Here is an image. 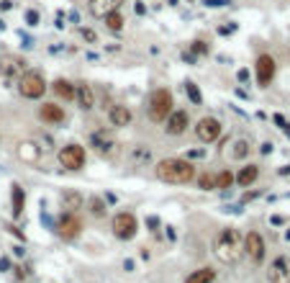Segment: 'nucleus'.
Returning <instances> with one entry per match:
<instances>
[{
	"label": "nucleus",
	"instance_id": "7ed1b4c3",
	"mask_svg": "<svg viewBox=\"0 0 290 283\" xmlns=\"http://www.w3.org/2000/svg\"><path fill=\"white\" fill-rule=\"evenodd\" d=\"M146 111H149V118H151V121H157V124L167 121V116L172 113V93L167 91V88H159V91H154V93L149 95Z\"/></svg>",
	"mask_w": 290,
	"mask_h": 283
},
{
	"label": "nucleus",
	"instance_id": "6e6552de",
	"mask_svg": "<svg viewBox=\"0 0 290 283\" xmlns=\"http://www.w3.org/2000/svg\"><path fill=\"white\" fill-rule=\"evenodd\" d=\"M267 281L270 283H290V258L288 255H280L270 263Z\"/></svg>",
	"mask_w": 290,
	"mask_h": 283
},
{
	"label": "nucleus",
	"instance_id": "4c0bfd02",
	"mask_svg": "<svg viewBox=\"0 0 290 283\" xmlns=\"http://www.w3.org/2000/svg\"><path fill=\"white\" fill-rule=\"evenodd\" d=\"M236 78H239L241 83H247V80H249V70H239V75H236Z\"/></svg>",
	"mask_w": 290,
	"mask_h": 283
},
{
	"label": "nucleus",
	"instance_id": "f03ea898",
	"mask_svg": "<svg viewBox=\"0 0 290 283\" xmlns=\"http://www.w3.org/2000/svg\"><path fill=\"white\" fill-rule=\"evenodd\" d=\"M157 178L162 183H172V186H185L195 181V165L180 157H167L157 165Z\"/></svg>",
	"mask_w": 290,
	"mask_h": 283
},
{
	"label": "nucleus",
	"instance_id": "ea45409f",
	"mask_svg": "<svg viewBox=\"0 0 290 283\" xmlns=\"http://www.w3.org/2000/svg\"><path fill=\"white\" fill-rule=\"evenodd\" d=\"M206 152L203 150H193V152H188V157H203Z\"/></svg>",
	"mask_w": 290,
	"mask_h": 283
},
{
	"label": "nucleus",
	"instance_id": "37998d69",
	"mask_svg": "<svg viewBox=\"0 0 290 283\" xmlns=\"http://www.w3.org/2000/svg\"><path fill=\"white\" fill-rule=\"evenodd\" d=\"M290 173V165H285V168H280V175H288Z\"/></svg>",
	"mask_w": 290,
	"mask_h": 283
},
{
	"label": "nucleus",
	"instance_id": "dca6fc26",
	"mask_svg": "<svg viewBox=\"0 0 290 283\" xmlns=\"http://www.w3.org/2000/svg\"><path fill=\"white\" fill-rule=\"evenodd\" d=\"M108 118L113 126H126L131 121V111L126 106H118V103H113V106H108Z\"/></svg>",
	"mask_w": 290,
	"mask_h": 283
},
{
	"label": "nucleus",
	"instance_id": "1a4fd4ad",
	"mask_svg": "<svg viewBox=\"0 0 290 283\" xmlns=\"http://www.w3.org/2000/svg\"><path fill=\"white\" fill-rule=\"evenodd\" d=\"M244 252L249 255V260L254 265H259L265 260V240L259 237V232H249L247 237H244Z\"/></svg>",
	"mask_w": 290,
	"mask_h": 283
},
{
	"label": "nucleus",
	"instance_id": "58836bf2",
	"mask_svg": "<svg viewBox=\"0 0 290 283\" xmlns=\"http://www.w3.org/2000/svg\"><path fill=\"white\" fill-rule=\"evenodd\" d=\"M270 152H272V144L265 142V144H262V155H270Z\"/></svg>",
	"mask_w": 290,
	"mask_h": 283
},
{
	"label": "nucleus",
	"instance_id": "aec40b11",
	"mask_svg": "<svg viewBox=\"0 0 290 283\" xmlns=\"http://www.w3.org/2000/svg\"><path fill=\"white\" fill-rule=\"evenodd\" d=\"M62 208H67V211H77V208H82V196L80 190H65L62 193Z\"/></svg>",
	"mask_w": 290,
	"mask_h": 283
},
{
	"label": "nucleus",
	"instance_id": "9b49d317",
	"mask_svg": "<svg viewBox=\"0 0 290 283\" xmlns=\"http://www.w3.org/2000/svg\"><path fill=\"white\" fill-rule=\"evenodd\" d=\"M275 78V59L270 54H259L257 57V83L259 88H267Z\"/></svg>",
	"mask_w": 290,
	"mask_h": 283
},
{
	"label": "nucleus",
	"instance_id": "a211bd4d",
	"mask_svg": "<svg viewBox=\"0 0 290 283\" xmlns=\"http://www.w3.org/2000/svg\"><path fill=\"white\" fill-rule=\"evenodd\" d=\"M90 142H93V147H98V152H100V155H111V152H113V147H116V142H113L105 131H95L93 137H90Z\"/></svg>",
	"mask_w": 290,
	"mask_h": 283
},
{
	"label": "nucleus",
	"instance_id": "79ce46f5",
	"mask_svg": "<svg viewBox=\"0 0 290 283\" xmlns=\"http://www.w3.org/2000/svg\"><path fill=\"white\" fill-rule=\"evenodd\" d=\"M283 131H285V134H288V137H290V124H288V121L283 124Z\"/></svg>",
	"mask_w": 290,
	"mask_h": 283
},
{
	"label": "nucleus",
	"instance_id": "7c9ffc66",
	"mask_svg": "<svg viewBox=\"0 0 290 283\" xmlns=\"http://www.w3.org/2000/svg\"><path fill=\"white\" fill-rule=\"evenodd\" d=\"M190 52L198 57V54H208L211 52V47H208V44L206 41H193V47H190Z\"/></svg>",
	"mask_w": 290,
	"mask_h": 283
},
{
	"label": "nucleus",
	"instance_id": "a19ab883",
	"mask_svg": "<svg viewBox=\"0 0 290 283\" xmlns=\"http://www.w3.org/2000/svg\"><path fill=\"white\" fill-rule=\"evenodd\" d=\"M0 8H3V10H10L13 3H10V0H3V3H0Z\"/></svg>",
	"mask_w": 290,
	"mask_h": 283
},
{
	"label": "nucleus",
	"instance_id": "f3484780",
	"mask_svg": "<svg viewBox=\"0 0 290 283\" xmlns=\"http://www.w3.org/2000/svg\"><path fill=\"white\" fill-rule=\"evenodd\" d=\"M74 98H77L80 103V108H93V103H95V95H93V88H90L87 83H80L77 88H74Z\"/></svg>",
	"mask_w": 290,
	"mask_h": 283
},
{
	"label": "nucleus",
	"instance_id": "412c9836",
	"mask_svg": "<svg viewBox=\"0 0 290 283\" xmlns=\"http://www.w3.org/2000/svg\"><path fill=\"white\" fill-rule=\"evenodd\" d=\"M10 188H13V216L18 219L23 214V206H26V193H23V188L18 183H13Z\"/></svg>",
	"mask_w": 290,
	"mask_h": 283
},
{
	"label": "nucleus",
	"instance_id": "6ab92c4d",
	"mask_svg": "<svg viewBox=\"0 0 290 283\" xmlns=\"http://www.w3.org/2000/svg\"><path fill=\"white\" fill-rule=\"evenodd\" d=\"M257 178H259V168H257V165H247V168L239 170V175L234 178V181H236L241 188H249V186L257 181Z\"/></svg>",
	"mask_w": 290,
	"mask_h": 283
},
{
	"label": "nucleus",
	"instance_id": "c85d7f7f",
	"mask_svg": "<svg viewBox=\"0 0 290 283\" xmlns=\"http://www.w3.org/2000/svg\"><path fill=\"white\" fill-rule=\"evenodd\" d=\"M247 152H249V142H247V139H239V142L234 144V152H231V155H234L236 160H244V157H247Z\"/></svg>",
	"mask_w": 290,
	"mask_h": 283
},
{
	"label": "nucleus",
	"instance_id": "423d86ee",
	"mask_svg": "<svg viewBox=\"0 0 290 283\" xmlns=\"http://www.w3.org/2000/svg\"><path fill=\"white\" fill-rule=\"evenodd\" d=\"M59 165L67 170H80L85 165V150L80 144H67L59 150Z\"/></svg>",
	"mask_w": 290,
	"mask_h": 283
},
{
	"label": "nucleus",
	"instance_id": "ddd939ff",
	"mask_svg": "<svg viewBox=\"0 0 290 283\" xmlns=\"http://www.w3.org/2000/svg\"><path fill=\"white\" fill-rule=\"evenodd\" d=\"M39 116H41V121H47V124H65V111H62V106H57V103H44L39 108Z\"/></svg>",
	"mask_w": 290,
	"mask_h": 283
},
{
	"label": "nucleus",
	"instance_id": "393cba45",
	"mask_svg": "<svg viewBox=\"0 0 290 283\" xmlns=\"http://www.w3.org/2000/svg\"><path fill=\"white\" fill-rule=\"evenodd\" d=\"M87 208H90V214H93L95 219H100V216H105V201L100 198V196H93L87 201Z\"/></svg>",
	"mask_w": 290,
	"mask_h": 283
},
{
	"label": "nucleus",
	"instance_id": "a878e982",
	"mask_svg": "<svg viewBox=\"0 0 290 283\" xmlns=\"http://www.w3.org/2000/svg\"><path fill=\"white\" fill-rule=\"evenodd\" d=\"M185 93H188V98H190L193 106H201V103H203V95H201V91H198V85L193 80L185 83Z\"/></svg>",
	"mask_w": 290,
	"mask_h": 283
},
{
	"label": "nucleus",
	"instance_id": "b1692460",
	"mask_svg": "<svg viewBox=\"0 0 290 283\" xmlns=\"http://www.w3.org/2000/svg\"><path fill=\"white\" fill-rule=\"evenodd\" d=\"M103 21H105V26H108L111 31H121V28H124V16H121L118 10H111Z\"/></svg>",
	"mask_w": 290,
	"mask_h": 283
},
{
	"label": "nucleus",
	"instance_id": "0eeeda50",
	"mask_svg": "<svg viewBox=\"0 0 290 283\" xmlns=\"http://www.w3.org/2000/svg\"><path fill=\"white\" fill-rule=\"evenodd\" d=\"M195 137L201 139V142H206V144L216 142V139L221 137V121H218V118H213V116L201 118V121H198V126H195Z\"/></svg>",
	"mask_w": 290,
	"mask_h": 283
},
{
	"label": "nucleus",
	"instance_id": "c756f323",
	"mask_svg": "<svg viewBox=\"0 0 290 283\" xmlns=\"http://www.w3.org/2000/svg\"><path fill=\"white\" fill-rule=\"evenodd\" d=\"M18 65H21L18 59H5V62H3L5 75H16V72H21V67H18Z\"/></svg>",
	"mask_w": 290,
	"mask_h": 283
},
{
	"label": "nucleus",
	"instance_id": "39448f33",
	"mask_svg": "<svg viewBox=\"0 0 290 283\" xmlns=\"http://www.w3.org/2000/svg\"><path fill=\"white\" fill-rule=\"evenodd\" d=\"M113 234L118 240H134L136 237V216L131 211H121L113 216Z\"/></svg>",
	"mask_w": 290,
	"mask_h": 283
},
{
	"label": "nucleus",
	"instance_id": "f8f14e48",
	"mask_svg": "<svg viewBox=\"0 0 290 283\" xmlns=\"http://www.w3.org/2000/svg\"><path fill=\"white\" fill-rule=\"evenodd\" d=\"M188 124H190V116H188V111H172L170 116H167V134H172V137H177V134H182L188 129Z\"/></svg>",
	"mask_w": 290,
	"mask_h": 283
},
{
	"label": "nucleus",
	"instance_id": "5701e85b",
	"mask_svg": "<svg viewBox=\"0 0 290 283\" xmlns=\"http://www.w3.org/2000/svg\"><path fill=\"white\" fill-rule=\"evenodd\" d=\"M54 93H57L59 98H65V100H72V98H74V85H72L70 80H62V78H59V80L54 83Z\"/></svg>",
	"mask_w": 290,
	"mask_h": 283
},
{
	"label": "nucleus",
	"instance_id": "72a5a7b5",
	"mask_svg": "<svg viewBox=\"0 0 290 283\" xmlns=\"http://www.w3.org/2000/svg\"><path fill=\"white\" fill-rule=\"evenodd\" d=\"M26 23H28V26H36V23H39V13H36V10H28V13H26Z\"/></svg>",
	"mask_w": 290,
	"mask_h": 283
},
{
	"label": "nucleus",
	"instance_id": "4be33fe9",
	"mask_svg": "<svg viewBox=\"0 0 290 283\" xmlns=\"http://www.w3.org/2000/svg\"><path fill=\"white\" fill-rule=\"evenodd\" d=\"M213 278H216V273L211 268H198L185 278V283H213Z\"/></svg>",
	"mask_w": 290,
	"mask_h": 283
},
{
	"label": "nucleus",
	"instance_id": "c9c22d12",
	"mask_svg": "<svg viewBox=\"0 0 290 283\" xmlns=\"http://www.w3.org/2000/svg\"><path fill=\"white\" fill-rule=\"evenodd\" d=\"M182 59H185L188 65H195V54L193 52H185V54H182Z\"/></svg>",
	"mask_w": 290,
	"mask_h": 283
},
{
	"label": "nucleus",
	"instance_id": "2f4dec72",
	"mask_svg": "<svg viewBox=\"0 0 290 283\" xmlns=\"http://www.w3.org/2000/svg\"><path fill=\"white\" fill-rule=\"evenodd\" d=\"M149 157H151V152H149V150H142V147L134 152V160H136V162H146Z\"/></svg>",
	"mask_w": 290,
	"mask_h": 283
},
{
	"label": "nucleus",
	"instance_id": "c03bdc74",
	"mask_svg": "<svg viewBox=\"0 0 290 283\" xmlns=\"http://www.w3.org/2000/svg\"><path fill=\"white\" fill-rule=\"evenodd\" d=\"M0 28H5V23H3V21H0Z\"/></svg>",
	"mask_w": 290,
	"mask_h": 283
},
{
	"label": "nucleus",
	"instance_id": "20e7f679",
	"mask_svg": "<svg viewBox=\"0 0 290 283\" xmlns=\"http://www.w3.org/2000/svg\"><path fill=\"white\" fill-rule=\"evenodd\" d=\"M44 91H47V83H44V78L39 75V72H21L18 78V93L28 100H36L44 95Z\"/></svg>",
	"mask_w": 290,
	"mask_h": 283
},
{
	"label": "nucleus",
	"instance_id": "f704fd0d",
	"mask_svg": "<svg viewBox=\"0 0 290 283\" xmlns=\"http://www.w3.org/2000/svg\"><path fill=\"white\" fill-rule=\"evenodd\" d=\"M226 3H228V0H203V5H208V8H221Z\"/></svg>",
	"mask_w": 290,
	"mask_h": 283
},
{
	"label": "nucleus",
	"instance_id": "e433bc0d",
	"mask_svg": "<svg viewBox=\"0 0 290 283\" xmlns=\"http://www.w3.org/2000/svg\"><path fill=\"white\" fill-rule=\"evenodd\" d=\"M146 227H151V229L159 227V219H157V216H149V219H146Z\"/></svg>",
	"mask_w": 290,
	"mask_h": 283
},
{
	"label": "nucleus",
	"instance_id": "4468645a",
	"mask_svg": "<svg viewBox=\"0 0 290 283\" xmlns=\"http://www.w3.org/2000/svg\"><path fill=\"white\" fill-rule=\"evenodd\" d=\"M121 3H124V0H90V13H93L95 18H105L111 10H118Z\"/></svg>",
	"mask_w": 290,
	"mask_h": 283
},
{
	"label": "nucleus",
	"instance_id": "9d476101",
	"mask_svg": "<svg viewBox=\"0 0 290 283\" xmlns=\"http://www.w3.org/2000/svg\"><path fill=\"white\" fill-rule=\"evenodd\" d=\"M80 229H82V221H80L77 214H72V211H67L62 219H59V224H57V232L62 234L65 240H74V237L80 234Z\"/></svg>",
	"mask_w": 290,
	"mask_h": 283
},
{
	"label": "nucleus",
	"instance_id": "2eb2a0df",
	"mask_svg": "<svg viewBox=\"0 0 290 283\" xmlns=\"http://www.w3.org/2000/svg\"><path fill=\"white\" fill-rule=\"evenodd\" d=\"M39 155H41V147L39 144H34V142H21L18 144V160L28 162V165H36Z\"/></svg>",
	"mask_w": 290,
	"mask_h": 283
},
{
	"label": "nucleus",
	"instance_id": "bb28decb",
	"mask_svg": "<svg viewBox=\"0 0 290 283\" xmlns=\"http://www.w3.org/2000/svg\"><path fill=\"white\" fill-rule=\"evenodd\" d=\"M231 186H234V175L228 173V170H221V173L216 175V188L226 190V188H231Z\"/></svg>",
	"mask_w": 290,
	"mask_h": 283
},
{
	"label": "nucleus",
	"instance_id": "cd10ccee",
	"mask_svg": "<svg viewBox=\"0 0 290 283\" xmlns=\"http://www.w3.org/2000/svg\"><path fill=\"white\" fill-rule=\"evenodd\" d=\"M198 188L201 190H211V188H216V178L203 173V175H198Z\"/></svg>",
	"mask_w": 290,
	"mask_h": 283
},
{
	"label": "nucleus",
	"instance_id": "473e14b6",
	"mask_svg": "<svg viewBox=\"0 0 290 283\" xmlns=\"http://www.w3.org/2000/svg\"><path fill=\"white\" fill-rule=\"evenodd\" d=\"M80 34H82V39H85V41H90V44H93V41L98 39L93 28H80Z\"/></svg>",
	"mask_w": 290,
	"mask_h": 283
},
{
	"label": "nucleus",
	"instance_id": "f257e3e1",
	"mask_svg": "<svg viewBox=\"0 0 290 283\" xmlns=\"http://www.w3.org/2000/svg\"><path fill=\"white\" fill-rule=\"evenodd\" d=\"M213 252H216V258L226 265H236L244 255V240L236 229H221L216 234V240H213Z\"/></svg>",
	"mask_w": 290,
	"mask_h": 283
}]
</instances>
